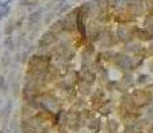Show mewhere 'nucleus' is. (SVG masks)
Segmentation results:
<instances>
[{
    "label": "nucleus",
    "mask_w": 153,
    "mask_h": 133,
    "mask_svg": "<svg viewBox=\"0 0 153 133\" xmlns=\"http://www.w3.org/2000/svg\"><path fill=\"white\" fill-rule=\"evenodd\" d=\"M43 19V9H36L33 11V12H31L30 15H28V25L31 27V28H33L35 25H38L39 23H40V20Z\"/></svg>",
    "instance_id": "obj_1"
},
{
    "label": "nucleus",
    "mask_w": 153,
    "mask_h": 133,
    "mask_svg": "<svg viewBox=\"0 0 153 133\" xmlns=\"http://www.w3.org/2000/svg\"><path fill=\"white\" fill-rule=\"evenodd\" d=\"M4 47L8 48L9 51H12L15 48V43H14V37L12 36H7L6 40H4Z\"/></svg>",
    "instance_id": "obj_2"
},
{
    "label": "nucleus",
    "mask_w": 153,
    "mask_h": 133,
    "mask_svg": "<svg viewBox=\"0 0 153 133\" xmlns=\"http://www.w3.org/2000/svg\"><path fill=\"white\" fill-rule=\"evenodd\" d=\"M7 89H8V87H7L6 79H4V76H1V74H0V90H1L3 93H7V92H8Z\"/></svg>",
    "instance_id": "obj_3"
},
{
    "label": "nucleus",
    "mask_w": 153,
    "mask_h": 133,
    "mask_svg": "<svg viewBox=\"0 0 153 133\" xmlns=\"http://www.w3.org/2000/svg\"><path fill=\"white\" fill-rule=\"evenodd\" d=\"M15 27H14V23H7L6 24V29H4V33L7 36H12V32H14Z\"/></svg>",
    "instance_id": "obj_4"
},
{
    "label": "nucleus",
    "mask_w": 153,
    "mask_h": 133,
    "mask_svg": "<svg viewBox=\"0 0 153 133\" xmlns=\"http://www.w3.org/2000/svg\"><path fill=\"white\" fill-rule=\"evenodd\" d=\"M11 12V7H6V8H3V9L0 11V20H3L4 17H6V16H8V13Z\"/></svg>",
    "instance_id": "obj_5"
},
{
    "label": "nucleus",
    "mask_w": 153,
    "mask_h": 133,
    "mask_svg": "<svg viewBox=\"0 0 153 133\" xmlns=\"http://www.w3.org/2000/svg\"><path fill=\"white\" fill-rule=\"evenodd\" d=\"M12 111V101H8V103L6 104V108H4L3 111V116H7V114H9Z\"/></svg>",
    "instance_id": "obj_6"
},
{
    "label": "nucleus",
    "mask_w": 153,
    "mask_h": 133,
    "mask_svg": "<svg viewBox=\"0 0 153 133\" xmlns=\"http://www.w3.org/2000/svg\"><path fill=\"white\" fill-rule=\"evenodd\" d=\"M9 59H11V57H9V55H8V53H6V55L3 56V60H1V63H3V65H4V66H8L9 61H11V60H9Z\"/></svg>",
    "instance_id": "obj_7"
},
{
    "label": "nucleus",
    "mask_w": 153,
    "mask_h": 133,
    "mask_svg": "<svg viewBox=\"0 0 153 133\" xmlns=\"http://www.w3.org/2000/svg\"><path fill=\"white\" fill-rule=\"evenodd\" d=\"M53 16H55V12L48 13V15H47V17H45V23L48 24V23H49V20H52V19H53Z\"/></svg>",
    "instance_id": "obj_8"
},
{
    "label": "nucleus",
    "mask_w": 153,
    "mask_h": 133,
    "mask_svg": "<svg viewBox=\"0 0 153 133\" xmlns=\"http://www.w3.org/2000/svg\"><path fill=\"white\" fill-rule=\"evenodd\" d=\"M55 1H59V3H64V1H67V0H55Z\"/></svg>",
    "instance_id": "obj_9"
},
{
    "label": "nucleus",
    "mask_w": 153,
    "mask_h": 133,
    "mask_svg": "<svg viewBox=\"0 0 153 133\" xmlns=\"http://www.w3.org/2000/svg\"><path fill=\"white\" fill-rule=\"evenodd\" d=\"M0 105H1V98H0Z\"/></svg>",
    "instance_id": "obj_10"
}]
</instances>
